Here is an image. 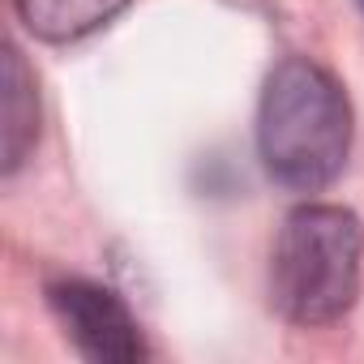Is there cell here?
I'll list each match as a JSON object with an SVG mask.
<instances>
[{
	"label": "cell",
	"instance_id": "6da1fadb",
	"mask_svg": "<svg viewBox=\"0 0 364 364\" xmlns=\"http://www.w3.org/2000/svg\"><path fill=\"white\" fill-rule=\"evenodd\" d=\"M257 150L283 189H326L351 150V107L343 86L304 56L274 65L257 107Z\"/></svg>",
	"mask_w": 364,
	"mask_h": 364
},
{
	"label": "cell",
	"instance_id": "7a4b0ae2",
	"mask_svg": "<svg viewBox=\"0 0 364 364\" xmlns=\"http://www.w3.org/2000/svg\"><path fill=\"white\" fill-rule=\"evenodd\" d=\"M364 228L343 206H296L270 249V304L296 326H330L360 296Z\"/></svg>",
	"mask_w": 364,
	"mask_h": 364
},
{
	"label": "cell",
	"instance_id": "3957f363",
	"mask_svg": "<svg viewBox=\"0 0 364 364\" xmlns=\"http://www.w3.org/2000/svg\"><path fill=\"white\" fill-rule=\"evenodd\" d=\"M48 304H52L56 321L65 326V334L73 338V347L86 360H99V364H137V360L150 355V343H146L137 317L103 283L56 279V283H48Z\"/></svg>",
	"mask_w": 364,
	"mask_h": 364
},
{
	"label": "cell",
	"instance_id": "277c9868",
	"mask_svg": "<svg viewBox=\"0 0 364 364\" xmlns=\"http://www.w3.org/2000/svg\"><path fill=\"white\" fill-rule=\"evenodd\" d=\"M129 0H14L22 26L43 43H77L107 26Z\"/></svg>",
	"mask_w": 364,
	"mask_h": 364
},
{
	"label": "cell",
	"instance_id": "5b68a950",
	"mask_svg": "<svg viewBox=\"0 0 364 364\" xmlns=\"http://www.w3.org/2000/svg\"><path fill=\"white\" fill-rule=\"evenodd\" d=\"M0 120H5V176H14L35 137H39V99H35V77L22 60L18 48H5V90H0Z\"/></svg>",
	"mask_w": 364,
	"mask_h": 364
},
{
	"label": "cell",
	"instance_id": "8992f818",
	"mask_svg": "<svg viewBox=\"0 0 364 364\" xmlns=\"http://www.w3.org/2000/svg\"><path fill=\"white\" fill-rule=\"evenodd\" d=\"M355 5H360V9H364V0H355Z\"/></svg>",
	"mask_w": 364,
	"mask_h": 364
}]
</instances>
